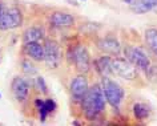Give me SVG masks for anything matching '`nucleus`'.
<instances>
[{
	"label": "nucleus",
	"mask_w": 157,
	"mask_h": 126,
	"mask_svg": "<svg viewBox=\"0 0 157 126\" xmlns=\"http://www.w3.org/2000/svg\"><path fill=\"white\" fill-rule=\"evenodd\" d=\"M145 41L155 54H157V29L151 28L145 32Z\"/></svg>",
	"instance_id": "obj_17"
},
{
	"label": "nucleus",
	"mask_w": 157,
	"mask_h": 126,
	"mask_svg": "<svg viewBox=\"0 0 157 126\" xmlns=\"http://www.w3.org/2000/svg\"><path fill=\"white\" fill-rule=\"evenodd\" d=\"M112 70L115 74L125 78V80H135L137 77V68L125 58L112 60Z\"/></svg>",
	"instance_id": "obj_6"
},
{
	"label": "nucleus",
	"mask_w": 157,
	"mask_h": 126,
	"mask_svg": "<svg viewBox=\"0 0 157 126\" xmlns=\"http://www.w3.org/2000/svg\"><path fill=\"white\" fill-rule=\"evenodd\" d=\"M63 53L61 48L56 41L48 40L44 44V61L48 68H57L61 62Z\"/></svg>",
	"instance_id": "obj_4"
},
{
	"label": "nucleus",
	"mask_w": 157,
	"mask_h": 126,
	"mask_svg": "<svg viewBox=\"0 0 157 126\" xmlns=\"http://www.w3.org/2000/svg\"><path fill=\"white\" fill-rule=\"evenodd\" d=\"M157 4V0H137V2L132 3L131 6V9L135 13H147L149 12L151 9H153Z\"/></svg>",
	"instance_id": "obj_13"
},
{
	"label": "nucleus",
	"mask_w": 157,
	"mask_h": 126,
	"mask_svg": "<svg viewBox=\"0 0 157 126\" xmlns=\"http://www.w3.org/2000/svg\"><path fill=\"white\" fill-rule=\"evenodd\" d=\"M133 116H135V118L139 121L147 120L148 116H149V108L145 104L137 102V104L133 105Z\"/></svg>",
	"instance_id": "obj_16"
},
{
	"label": "nucleus",
	"mask_w": 157,
	"mask_h": 126,
	"mask_svg": "<svg viewBox=\"0 0 157 126\" xmlns=\"http://www.w3.org/2000/svg\"><path fill=\"white\" fill-rule=\"evenodd\" d=\"M3 9H4V8H3V6H2V3H0V15H2V12H3Z\"/></svg>",
	"instance_id": "obj_22"
},
{
	"label": "nucleus",
	"mask_w": 157,
	"mask_h": 126,
	"mask_svg": "<svg viewBox=\"0 0 157 126\" xmlns=\"http://www.w3.org/2000/svg\"><path fill=\"white\" fill-rule=\"evenodd\" d=\"M0 60H2V52H0Z\"/></svg>",
	"instance_id": "obj_23"
},
{
	"label": "nucleus",
	"mask_w": 157,
	"mask_h": 126,
	"mask_svg": "<svg viewBox=\"0 0 157 126\" xmlns=\"http://www.w3.org/2000/svg\"><path fill=\"white\" fill-rule=\"evenodd\" d=\"M11 88H12V93L17 101L23 102L27 100V97L29 94V85L23 77H15L12 80V84H11Z\"/></svg>",
	"instance_id": "obj_9"
},
{
	"label": "nucleus",
	"mask_w": 157,
	"mask_h": 126,
	"mask_svg": "<svg viewBox=\"0 0 157 126\" xmlns=\"http://www.w3.org/2000/svg\"><path fill=\"white\" fill-rule=\"evenodd\" d=\"M24 52L27 56L33 58L35 61H43L44 60V46L40 45L37 41L27 43L24 46Z\"/></svg>",
	"instance_id": "obj_11"
},
{
	"label": "nucleus",
	"mask_w": 157,
	"mask_h": 126,
	"mask_svg": "<svg viewBox=\"0 0 157 126\" xmlns=\"http://www.w3.org/2000/svg\"><path fill=\"white\" fill-rule=\"evenodd\" d=\"M81 2H85V0H81Z\"/></svg>",
	"instance_id": "obj_24"
},
{
	"label": "nucleus",
	"mask_w": 157,
	"mask_h": 126,
	"mask_svg": "<svg viewBox=\"0 0 157 126\" xmlns=\"http://www.w3.org/2000/svg\"><path fill=\"white\" fill-rule=\"evenodd\" d=\"M23 69H24L27 73H36V69H35L28 61H23Z\"/></svg>",
	"instance_id": "obj_19"
},
{
	"label": "nucleus",
	"mask_w": 157,
	"mask_h": 126,
	"mask_svg": "<svg viewBox=\"0 0 157 126\" xmlns=\"http://www.w3.org/2000/svg\"><path fill=\"white\" fill-rule=\"evenodd\" d=\"M125 56L128 61H131L136 68H140L143 70H148L151 68V60L145 50L137 46H127L125 48Z\"/></svg>",
	"instance_id": "obj_5"
},
{
	"label": "nucleus",
	"mask_w": 157,
	"mask_h": 126,
	"mask_svg": "<svg viewBox=\"0 0 157 126\" xmlns=\"http://www.w3.org/2000/svg\"><path fill=\"white\" fill-rule=\"evenodd\" d=\"M43 36H44V32H43L41 28H37V27H32V28H28L24 32V36H23V41L24 44L27 43H33V41H39L41 40Z\"/></svg>",
	"instance_id": "obj_15"
},
{
	"label": "nucleus",
	"mask_w": 157,
	"mask_h": 126,
	"mask_svg": "<svg viewBox=\"0 0 157 126\" xmlns=\"http://www.w3.org/2000/svg\"><path fill=\"white\" fill-rule=\"evenodd\" d=\"M123 2H125V3H128V4H131V3L133 2V0H123Z\"/></svg>",
	"instance_id": "obj_21"
},
{
	"label": "nucleus",
	"mask_w": 157,
	"mask_h": 126,
	"mask_svg": "<svg viewBox=\"0 0 157 126\" xmlns=\"http://www.w3.org/2000/svg\"><path fill=\"white\" fill-rule=\"evenodd\" d=\"M105 96L101 85H93L88 88L85 96L83 97V110L84 116L89 121H95L104 112Z\"/></svg>",
	"instance_id": "obj_1"
},
{
	"label": "nucleus",
	"mask_w": 157,
	"mask_h": 126,
	"mask_svg": "<svg viewBox=\"0 0 157 126\" xmlns=\"http://www.w3.org/2000/svg\"><path fill=\"white\" fill-rule=\"evenodd\" d=\"M21 23H23V13L16 7L3 9L2 15H0V29L2 31L17 28V27L21 25Z\"/></svg>",
	"instance_id": "obj_3"
},
{
	"label": "nucleus",
	"mask_w": 157,
	"mask_h": 126,
	"mask_svg": "<svg viewBox=\"0 0 157 126\" xmlns=\"http://www.w3.org/2000/svg\"><path fill=\"white\" fill-rule=\"evenodd\" d=\"M96 68L100 76L103 77H109L113 73L112 70V58L109 56H103L96 61Z\"/></svg>",
	"instance_id": "obj_14"
},
{
	"label": "nucleus",
	"mask_w": 157,
	"mask_h": 126,
	"mask_svg": "<svg viewBox=\"0 0 157 126\" xmlns=\"http://www.w3.org/2000/svg\"><path fill=\"white\" fill-rule=\"evenodd\" d=\"M51 24L53 27H59V28H63V27H71L75 23V17L69 13H64V12H53L51 15L49 19Z\"/></svg>",
	"instance_id": "obj_10"
},
{
	"label": "nucleus",
	"mask_w": 157,
	"mask_h": 126,
	"mask_svg": "<svg viewBox=\"0 0 157 126\" xmlns=\"http://www.w3.org/2000/svg\"><path fill=\"white\" fill-rule=\"evenodd\" d=\"M44 108L48 113H52L55 109H56V102L53 100H45L44 101Z\"/></svg>",
	"instance_id": "obj_18"
},
{
	"label": "nucleus",
	"mask_w": 157,
	"mask_h": 126,
	"mask_svg": "<svg viewBox=\"0 0 157 126\" xmlns=\"http://www.w3.org/2000/svg\"><path fill=\"white\" fill-rule=\"evenodd\" d=\"M36 84H37V86H39V89L41 90L43 93H45L47 92V86H45V81L43 80L41 77H37V80H36Z\"/></svg>",
	"instance_id": "obj_20"
},
{
	"label": "nucleus",
	"mask_w": 157,
	"mask_h": 126,
	"mask_svg": "<svg viewBox=\"0 0 157 126\" xmlns=\"http://www.w3.org/2000/svg\"><path fill=\"white\" fill-rule=\"evenodd\" d=\"M73 62L76 65L77 70L80 72H88L89 66H91V58H89V53L85 46L77 45L73 49Z\"/></svg>",
	"instance_id": "obj_7"
},
{
	"label": "nucleus",
	"mask_w": 157,
	"mask_h": 126,
	"mask_svg": "<svg viewBox=\"0 0 157 126\" xmlns=\"http://www.w3.org/2000/svg\"><path fill=\"white\" fill-rule=\"evenodd\" d=\"M99 48L103 50L104 53L109 54H119L120 53V43L119 40L113 37H104L99 41Z\"/></svg>",
	"instance_id": "obj_12"
},
{
	"label": "nucleus",
	"mask_w": 157,
	"mask_h": 126,
	"mask_svg": "<svg viewBox=\"0 0 157 126\" xmlns=\"http://www.w3.org/2000/svg\"><path fill=\"white\" fill-rule=\"evenodd\" d=\"M69 89H71V94H72V97L75 100H83V97L85 96V93H87V90H88L87 77L83 76V74L75 77L72 82H71Z\"/></svg>",
	"instance_id": "obj_8"
},
{
	"label": "nucleus",
	"mask_w": 157,
	"mask_h": 126,
	"mask_svg": "<svg viewBox=\"0 0 157 126\" xmlns=\"http://www.w3.org/2000/svg\"><path fill=\"white\" fill-rule=\"evenodd\" d=\"M101 88H103L105 100L109 102V105H112L113 108H119L121 101H123V97H124L123 88H121L117 82L112 81L111 78H108V77H103Z\"/></svg>",
	"instance_id": "obj_2"
}]
</instances>
